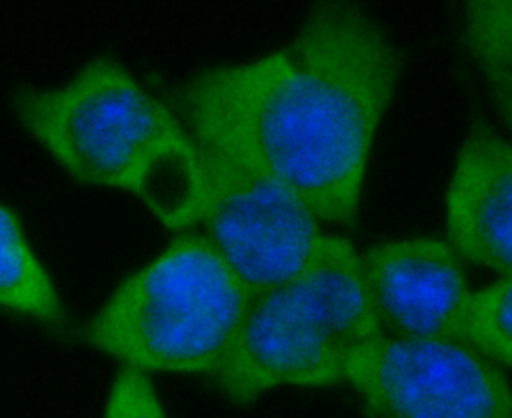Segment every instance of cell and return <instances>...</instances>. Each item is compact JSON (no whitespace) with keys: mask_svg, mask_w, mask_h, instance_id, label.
<instances>
[{"mask_svg":"<svg viewBox=\"0 0 512 418\" xmlns=\"http://www.w3.org/2000/svg\"><path fill=\"white\" fill-rule=\"evenodd\" d=\"M25 132L80 183L137 195L158 163L192 137L132 71L94 59L54 87L16 94Z\"/></svg>","mask_w":512,"mask_h":418,"instance_id":"4","label":"cell"},{"mask_svg":"<svg viewBox=\"0 0 512 418\" xmlns=\"http://www.w3.org/2000/svg\"><path fill=\"white\" fill-rule=\"evenodd\" d=\"M456 341L500 367L512 364V275L498 277L468 296Z\"/></svg>","mask_w":512,"mask_h":418,"instance_id":"11","label":"cell"},{"mask_svg":"<svg viewBox=\"0 0 512 418\" xmlns=\"http://www.w3.org/2000/svg\"><path fill=\"white\" fill-rule=\"evenodd\" d=\"M101 418H169L149 374L121 367L110 383Z\"/></svg>","mask_w":512,"mask_h":418,"instance_id":"12","label":"cell"},{"mask_svg":"<svg viewBox=\"0 0 512 418\" xmlns=\"http://www.w3.org/2000/svg\"><path fill=\"white\" fill-rule=\"evenodd\" d=\"M381 333L357 248L325 236L300 273L250 298L213 380L240 406L280 387H332L344 383L351 358Z\"/></svg>","mask_w":512,"mask_h":418,"instance_id":"2","label":"cell"},{"mask_svg":"<svg viewBox=\"0 0 512 418\" xmlns=\"http://www.w3.org/2000/svg\"><path fill=\"white\" fill-rule=\"evenodd\" d=\"M360 257L383 332L406 339H456L472 289L450 243L404 238L380 243Z\"/></svg>","mask_w":512,"mask_h":418,"instance_id":"7","label":"cell"},{"mask_svg":"<svg viewBox=\"0 0 512 418\" xmlns=\"http://www.w3.org/2000/svg\"><path fill=\"white\" fill-rule=\"evenodd\" d=\"M401 57L373 16L323 2L288 47L188 80L190 137L279 179L321 222L358 220L376 133Z\"/></svg>","mask_w":512,"mask_h":418,"instance_id":"1","label":"cell"},{"mask_svg":"<svg viewBox=\"0 0 512 418\" xmlns=\"http://www.w3.org/2000/svg\"><path fill=\"white\" fill-rule=\"evenodd\" d=\"M250 298L204 234H179L110 293L84 335L121 367L213 378Z\"/></svg>","mask_w":512,"mask_h":418,"instance_id":"3","label":"cell"},{"mask_svg":"<svg viewBox=\"0 0 512 418\" xmlns=\"http://www.w3.org/2000/svg\"><path fill=\"white\" fill-rule=\"evenodd\" d=\"M0 309L59 325L64 303L15 211L0 202Z\"/></svg>","mask_w":512,"mask_h":418,"instance_id":"9","label":"cell"},{"mask_svg":"<svg viewBox=\"0 0 512 418\" xmlns=\"http://www.w3.org/2000/svg\"><path fill=\"white\" fill-rule=\"evenodd\" d=\"M197 146L204 167V236L250 296L295 277L325 240L316 213L279 179Z\"/></svg>","mask_w":512,"mask_h":418,"instance_id":"5","label":"cell"},{"mask_svg":"<svg viewBox=\"0 0 512 418\" xmlns=\"http://www.w3.org/2000/svg\"><path fill=\"white\" fill-rule=\"evenodd\" d=\"M450 247L481 268L512 275V146L488 126L468 135L447 194Z\"/></svg>","mask_w":512,"mask_h":418,"instance_id":"8","label":"cell"},{"mask_svg":"<svg viewBox=\"0 0 512 418\" xmlns=\"http://www.w3.org/2000/svg\"><path fill=\"white\" fill-rule=\"evenodd\" d=\"M344 383L374 418H512L504 367L456 339L381 333L351 358Z\"/></svg>","mask_w":512,"mask_h":418,"instance_id":"6","label":"cell"},{"mask_svg":"<svg viewBox=\"0 0 512 418\" xmlns=\"http://www.w3.org/2000/svg\"><path fill=\"white\" fill-rule=\"evenodd\" d=\"M466 45L479 62L505 121L512 114V2L484 0L466 9Z\"/></svg>","mask_w":512,"mask_h":418,"instance_id":"10","label":"cell"}]
</instances>
